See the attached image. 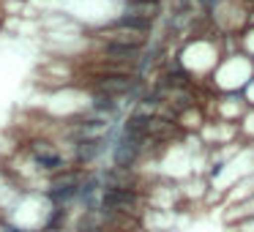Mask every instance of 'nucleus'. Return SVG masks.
Returning a JSON list of instances; mask_svg holds the SVG:
<instances>
[{
	"instance_id": "1",
	"label": "nucleus",
	"mask_w": 254,
	"mask_h": 232,
	"mask_svg": "<svg viewBox=\"0 0 254 232\" xmlns=\"http://www.w3.org/2000/svg\"><path fill=\"white\" fill-rule=\"evenodd\" d=\"M139 205V194L131 191L128 186H107L101 194V208L107 213H137Z\"/></svg>"
},
{
	"instance_id": "2",
	"label": "nucleus",
	"mask_w": 254,
	"mask_h": 232,
	"mask_svg": "<svg viewBox=\"0 0 254 232\" xmlns=\"http://www.w3.org/2000/svg\"><path fill=\"white\" fill-rule=\"evenodd\" d=\"M139 150H142V139L131 137V134L121 131V139L115 145V170H131L134 161L139 159Z\"/></svg>"
},
{
	"instance_id": "3",
	"label": "nucleus",
	"mask_w": 254,
	"mask_h": 232,
	"mask_svg": "<svg viewBox=\"0 0 254 232\" xmlns=\"http://www.w3.org/2000/svg\"><path fill=\"white\" fill-rule=\"evenodd\" d=\"M128 90H131V77H121V74H104V77L93 85L96 96H110V99H121Z\"/></svg>"
},
{
	"instance_id": "4",
	"label": "nucleus",
	"mask_w": 254,
	"mask_h": 232,
	"mask_svg": "<svg viewBox=\"0 0 254 232\" xmlns=\"http://www.w3.org/2000/svg\"><path fill=\"white\" fill-rule=\"evenodd\" d=\"M79 186H82V175L74 170H61L50 180V191H68V188H79Z\"/></svg>"
},
{
	"instance_id": "5",
	"label": "nucleus",
	"mask_w": 254,
	"mask_h": 232,
	"mask_svg": "<svg viewBox=\"0 0 254 232\" xmlns=\"http://www.w3.org/2000/svg\"><path fill=\"white\" fill-rule=\"evenodd\" d=\"M139 55V47H128V44H107L104 47V58L112 63H131Z\"/></svg>"
},
{
	"instance_id": "6",
	"label": "nucleus",
	"mask_w": 254,
	"mask_h": 232,
	"mask_svg": "<svg viewBox=\"0 0 254 232\" xmlns=\"http://www.w3.org/2000/svg\"><path fill=\"white\" fill-rule=\"evenodd\" d=\"M101 148H104V139H101V137H96V139H82V142L77 145V161H82V164L93 161L96 156L101 153Z\"/></svg>"
},
{
	"instance_id": "7",
	"label": "nucleus",
	"mask_w": 254,
	"mask_h": 232,
	"mask_svg": "<svg viewBox=\"0 0 254 232\" xmlns=\"http://www.w3.org/2000/svg\"><path fill=\"white\" fill-rule=\"evenodd\" d=\"M33 159H36V164L41 167V170H52V172H61L63 170V159L58 153H52V150H36L33 153Z\"/></svg>"
},
{
	"instance_id": "8",
	"label": "nucleus",
	"mask_w": 254,
	"mask_h": 232,
	"mask_svg": "<svg viewBox=\"0 0 254 232\" xmlns=\"http://www.w3.org/2000/svg\"><path fill=\"white\" fill-rule=\"evenodd\" d=\"M115 110H118V99H110V96H96L93 112H99V115H112Z\"/></svg>"
},
{
	"instance_id": "9",
	"label": "nucleus",
	"mask_w": 254,
	"mask_h": 232,
	"mask_svg": "<svg viewBox=\"0 0 254 232\" xmlns=\"http://www.w3.org/2000/svg\"><path fill=\"white\" fill-rule=\"evenodd\" d=\"M74 197H79V188H68V191H50V199H52V202H58V205H63L66 199H74Z\"/></svg>"
},
{
	"instance_id": "10",
	"label": "nucleus",
	"mask_w": 254,
	"mask_h": 232,
	"mask_svg": "<svg viewBox=\"0 0 254 232\" xmlns=\"http://www.w3.org/2000/svg\"><path fill=\"white\" fill-rule=\"evenodd\" d=\"M96 186H99V180H96V177H88V180H85L82 186H79V199H88V194L93 191Z\"/></svg>"
},
{
	"instance_id": "11",
	"label": "nucleus",
	"mask_w": 254,
	"mask_h": 232,
	"mask_svg": "<svg viewBox=\"0 0 254 232\" xmlns=\"http://www.w3.org/2000/svg\"><path fill=\"white\" fill-rule=\"evenodd\" d=\"M63 219H66V213H63V210H55V219H50V230H58V227L63 224Z\"/></svg>"
},
{
	"instance_id": "12",
	"label": "nucleus",
	"mask_w": 254,
	"mask_h": 232,
	"mask_svg": "<svg viewBox=\"0 0 254 232\" xmlns=\"http://www.w3.org/2000/svg\"><path fill=\"white\" fill-rule=\"evenodd\" d=\"M79 232H101L99 227H79Z\"/></svg>"
},
{
	"instance_id": "13",
	"label": "nucleus",
	"mask_w": 254,
	"mask_h": 232,
	"mask_svg": "<svg viewBox=\"0 0 254 232\" xmlns=\"http://www.w3.org/2000/svg\"><path fill=\"white\" fill-rule=\"evenodd\" d=\"M139 3H156V6H159L161 0H139Z\"/></svg>"
}]
</instances>
